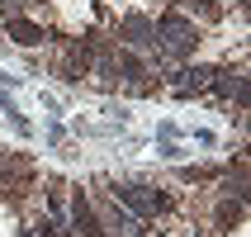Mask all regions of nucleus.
Segmentation results:
<instances>
[{
  "label": "nucleus",
  "instance_id": "obj_5",
  "mask_svg": "<svg viewBox=\"0 0 251 237\" xmlns=\"http://www.w3.org/2000/svg\"><path fill=\"white\" fill-rule=\"evenodd\" d=\"M5 28H10V33H14V43H24V48H33V43H43V38H48L38 24H28V19H19V14H14Z\"/></svg>",
  "mask_w": 251,
  "mask_h": 237
},
{
  "label": "nucleus",
  "instance_id": "obj_3",
  "mask_svg": "<svg viewBox=\"0 0 251 237\" xmlns=\"http://www.w3.org/2000/svg\"><path fill=\"white\" fill-rule=\"evenodd\" d=\"M124 38H128V43H138V48H156V28H152V19L128 14V19H124Z\"/></svg>",
  "mask_w": 251,
  "mask_h": 237
},
{
  "label": "nucleus",
  "instance_id": "obj_6",
  "mask_svg": "<svg viewBox=\"0 0 251 237\" xmlns=\"http://www.w3.org/2000/svg\"><path fill=\"white\" fill-rule=\"evenodd\" d=\"M237 213H242L237 204H223V209H218V223H237Z\"/></svg>",
  "mask_w": 251,
  "mask_h": 237
},
{
  "label": "nucleus",
  "instance_id": "obj_1",
  "mask_svg": "<svg viewBox=\"0 0 251 237\" xmlns=\"http://www.w3.org/2000/svg\"><path fill=\"white\" fill-rule=\"evenodd\" d=\"M152 28H156V48H166L171 57H185L195 48V28L185 24V19H176V14H166V19L152 24Z\"/></svg>",
  "mask_w": 251,
  "mask_h": 237
},
{
  "label": "nucleus",
  "instance_id": "obj_4",
  "mask_svg": "<svg viewBox=\"0 0 251 237\" xmlns=\"http://www.w3.org/2000/svg\"><path fill=\"white\" fill-rule=\"evenodd\" d=\"M71 223H76L81 237H100V223H95V213H90V204H85V195L71 199Z\"/></svg>",
  "mask_w": 251,
  "mask_h": 237
},
{
  "label": "nucleus",
  "instance_id": "obj_2",
  "mask_svg": "<svg viewBox=\"0 0 251 237\" xmlns=\"http://www.w3.org/2000/svg\"><path fill=\"white\" fill-rule=\"evenodd\" d=\"M109 195H114V204H124L128 213H156V209H166V195H156V190H147V185H114Z\"/></svg>",
  "mask_w": 251,
  "mask_h": 237
}]
</instances>
